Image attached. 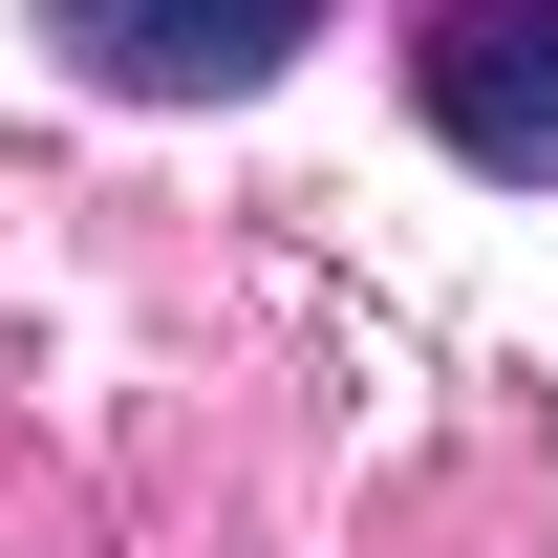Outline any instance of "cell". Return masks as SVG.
<instances>
[{"label": "cell", "mask_w": 558, "mask_h": 558, "mask_svg": "<svg viewBox=\"0 0 558 558\" xmlns=\"http://www.w3.org/2000/svg\"><path fill=\"white\" fill-rule=\"evenodd\" d=\"M409 108H429L451 172L558 194V0H429L409 22Z\"/></svg>", "instance_id": "1"}, {"label": "cell", "mask_w": 558, "mask_h": 558, "mask_svg": "<svg viewBox=\"0 0 558 558\" xmlns=\"http://www.w3.org/2000/svg\"><path fill=\"white\" fill-rule=\"evenodd\" d=\"M44 44H65L108 108H236L323 44V0H44Z\"/></svg>", "instance_id": "2"}]
</instances>
